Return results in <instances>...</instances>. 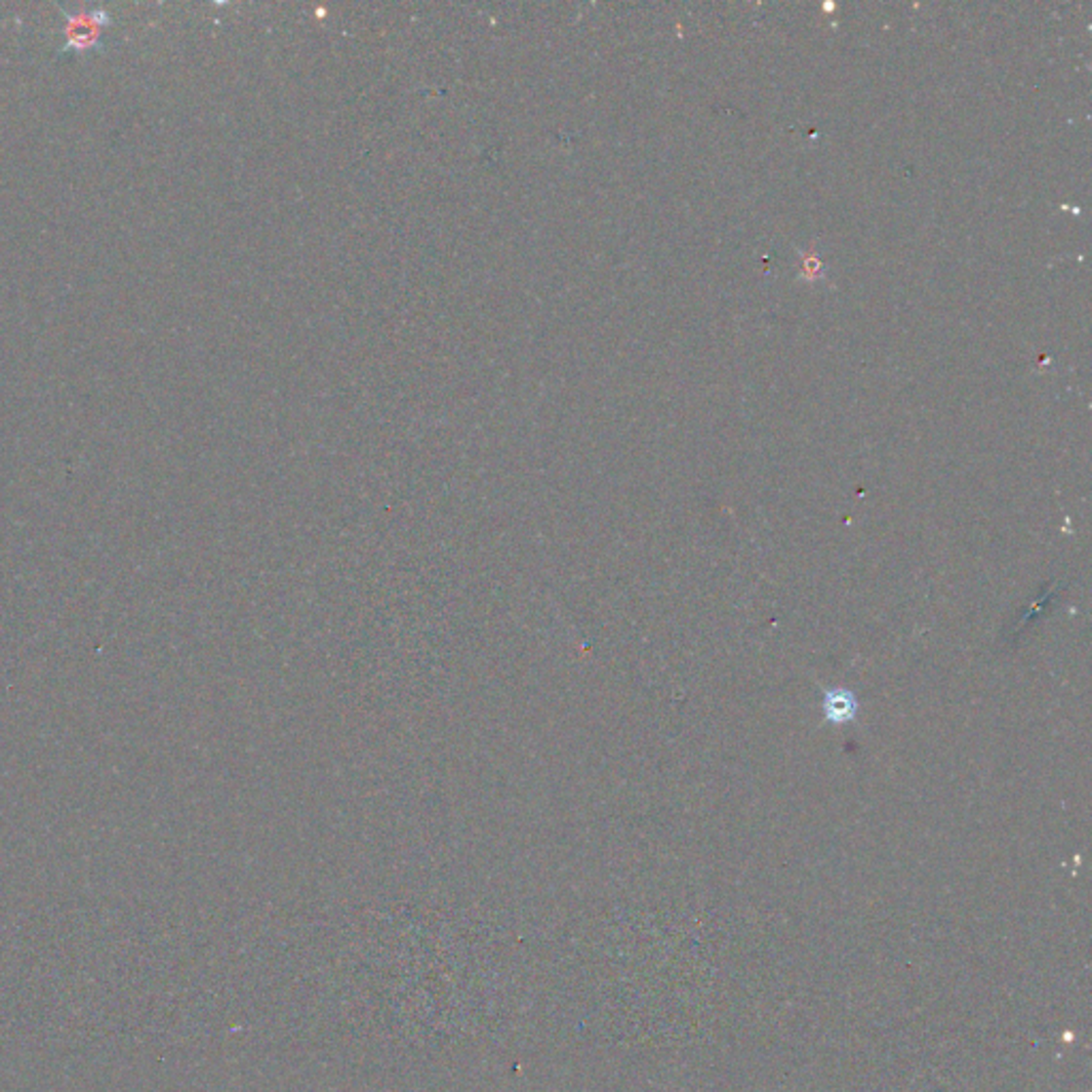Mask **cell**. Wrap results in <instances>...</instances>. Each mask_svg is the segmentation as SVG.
Instances as JSON below:
<instances>
[{
	"mask_svg": "<svg viewBox=\"0 0 1092 1092\" xmlns=\"http://www.w3.org/2000/svg\"><path fill=\"white\" fill-rule=\"evenodd\" d=\"M111 24V16L105 9H90L79 11V14H68L66 11V28H64V45L61 54L68 50L73 52H88L92 48H99L101 30Z\"/></svg>",
	"mask_w": 1092,
	"mask_h": 1092,
	"instance_id": "1",
	"label": "cell"
},
{
	"mask_svg": "<svg viewBox=\"0 0 1092 1092\" xmlns=\"http://www.w3.org/2000/svg\"><path fill=\"white\" fill-rule=\"evenodd\" d=\"M824 710L826 717L832 723H845L856 715V698L852 694L841 692V689L828 692L824 700Z\"/></svg>",
	"mask_w": 1092,
	"mask_h": 1092,
	"instance_id": "2",
	"label": "cell"
}]
</instances>
